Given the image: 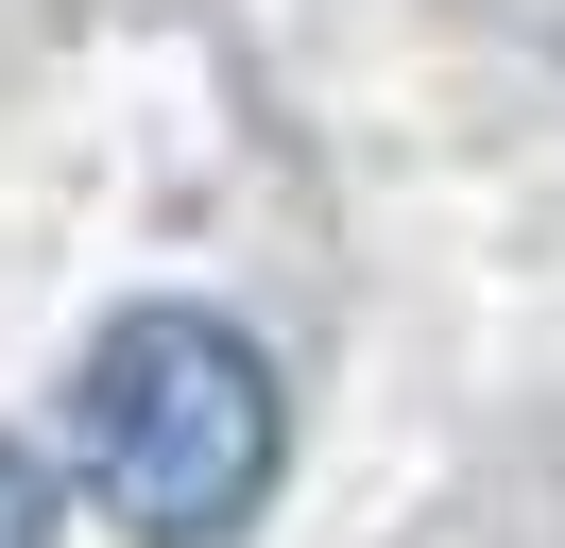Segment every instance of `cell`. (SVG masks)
I'll use <instances>...</instances> for the list:
<instances>
[{"label": "cell", "mask_w": 565, "mask_h": 548, "mask_svg": "<svg viewBox=\"0 0 565 548\" xmlns=\"http://www.w3.org/2000/svg\"><path fill=\"white\" fill-rule=\"evenodd\" d=\"M70 445L138 548H223L291 463V394L223 308H120L70 377Z\"/></svg>", "instance_id": "obj_1"}, {"label": "cell", "mask_w": 565, "mask_h": 548, "mask_svg": "<svg viewBox=\"0 0 565 548\" xmlns=\"http://www.w3.org/2000/svg\"><path fill=\"white\" fill-rule=\"evenodd\" d=\"M0 548H52V479H35V445H0Z\"/></svg>", "instance_id": "obj_2"}]
</instances>
